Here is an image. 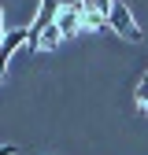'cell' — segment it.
<instances>
[{"label": "cell", "instance_id": "4", "mask_svg": "<svg viewBox=\"0 0 148 155\" xmlns=\"http://www.w3.org/2000/svg\"><path fill=\"white\" fill-rule=\"evenodd\" d=\"M137 107L148 114V81H144V78H141V85H137Z\"/></svg>", "mask_w": 148, "mask_h": 155}, {"label": "cell", "instance_id": "3", "mask_svg": "<svg viewBox=\"0 0 148 155\" xmlns=\"http://www.w3.org/2000/svg\"><path fill=\"white\" fill-rule=\"evenodd\" d=\"M63 41V33H59V26H48L45 33H41V41H37V48H56Z\"/></svg>", "mask_w": 148, "mask_h": 155}, {"label": "cell", "instance_id": "2", "mask_svg": "<svg viewBox=\"0 0 148 155\" xmlns=\"http://www.w3.org/2000/svg\"><path fill=\"white\" fill-rule=\"evenodd\" d=\"M26 41H30V26H26V30H11V33L4 37V45H0V74H4L8 59H11V55H15L18 48H22Z\"/></svg>", "mask_w": 148, "mask_h": 155}, {"label": "cell", "instance_id": "5", "mask_svg": "<svg viewBox=\"0 0 148 155\" xmlns=\"http://www.w3.org/2000/svg\"><path fill=\"white\" fill-rule=\"evenodd\" d=\"M15 151H18L15 144H0V155H15Z\"/></svg>", "mask_w": 148, "mask_h": 155}, {"label": "cell", "instance_id": "6", "mask_svg": "<svg viewBox=\"0 0 148 155\" xmlns=\"http://www.w3.org/2000/svg\"><path fill=\"white\" fill-rule=\"evenodd\" d=\"M4 37L8 33H4V11H0V45H4Z\"/></svg>", "mask_w": 148, "mask_h": 155}, {"label": "cell", "instance_id": "7", "mask_svg": "<svg viewBox=\"0 0 148 155\" xmlns=\"http://www.w3.org/2000/svg\"><path fill=\"white\" fill-rule=\"evenodd\" d=\"M144 81H148V70H144Z\"/></svg>", "mask_w": 148, "mask_h": 155}, {"label": "cell", "instance_id": "1", "mask_svg": "<svg viewBox=\"0 0 148 155\" xmlns=\"http://www.w3.org/2000/svg\"><path fill=\"white\" fill-rule=\"evenodd\" d=\"M107 26L115 30L122 41H141V26L133 22L130 8H126V4H119V0H115V4H111V11H107Z\"/></svg>", "mask_w": 148, "mask_h": 155}]
</instances>
